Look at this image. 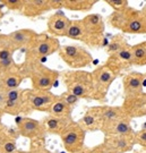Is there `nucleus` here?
Returning a JSON list of instances; mask_svg holds the SVG:
<instances>
[{
    "mask_svg": "<svg viewBox=\"0 0 146 153\" xmlns=\"http://www.w3.org/2000/svg\"><path fill=\"white\" fill-rule=\"evenodd\" d=\"M22 73L24 76H28L31 78L33 90L42 92L50 91L60 76L59 71L43 66L41 61L26 60L25 66L22 67Z\"/></svg>",
    "mask_w": 146,
    "mask_h": 153,
    "instance_id": "obj_1",
    "label": "nucleus"
},
{
    "mask_svg": "<svg viewBox=\"0 0 146 153\" xmlns=\"http://www.w3.org/2000/svg\"><path fill=\"white\" fill-rule=\"evenodd\" d=\"M61 75L68 93L78 99L95 100L91 73L85 71H64Z\"/></svg>",
    "mask_w": 146,
    "mask_h": 153,
    "instance_id": "obj_2",
    "label": "nucleus"
},
{
    "mask_svg": "<svg viewBox=\"0 0 146 153\" xmlns=\"http://www.w3.org/2000/svg\"><path fill=\"white\" fill-rule=\"evenodd\" d=\"M58 52L66 65L75 71H81L82 68L91 65L93 61L91 52L78 44H67L62 47L60 45Z\"/></svg>",
    "mask_w": 146,
    "mask_h": 153,
    "instance_id": "obj_3",
    "label": "nucleus"
},
{
    "mask_svg": "<svg viewBox=\"0 0 146 153\" xmlns=\"http://www.w3.org/2000/svg\"><path fill=\"white\" fill-rule=\"evenodd\" d=\"M60 48L59 40L47 34H38L36 39L26 50L27 61H40L44 57L57 52Z\"/></svg>",
    "mask_w": 146,
    "mask_h": 153,
    "instance_id": "obj_4",
    "label": "nucleus"
},
{
    "mask_svg": "<svg viewBox=\"0 0 146 153\" xmlns=\"http://www.w3.org/2000/svg\"><path fill=\"white\" fill-rule=\"evenodd\" d=\"M81 21L85 32L84 43L92 48L103 45V41H104L103 17L100 14H90Z\"/></svg>",
    "mask_w": 146,
    "mask_h": 153,
    "instance_id": "obj_5",
    "label": "nucleus"
},
{
    "mask_svg": "<svg viewBox=\"0 0 146 153\" xmlns=\"http://www.w3.org/2000/svg\"><path fill=\"white\" fill-rule=\"evenodd\" d=\"M86 131L82 128L78 123L71 121L64 133L60 135L62 145L67 152L81 153L84 149Z\"/></svg>",
    "mask_w": 146,
    "mask_h": 153,
    "instance_id": "obj_6",
    "label": "nucleus"
},
{
    "mask_svg": "<svg viewBox=\"0 0 146 153\" xmlns=\"http://www.w3.org/2000/svg\"><path fill=\"white\" fill-rule=\"evenodd\" d=\"M91 75H92L93 85H94L95 100L104 101L107 98V93H108L109 88L116 79L117 75L105 65L95 68L91 73Z\"/></svg>",
    "mask_w": 146,
    "mask_h": 153,
    "instance_id": "obj_7",
    "label": "nucleus"
},
{
    "mask_svg": "<svg viewBox=\"0 0 146 153\" xmlns=\"http://www.w3.org/2000/svg\"><path fill=\"white\" fill-rule=\"evenodd\" d=\"M24 99L30 111L36 110V111L49 112L52 104L58 99V95L51 93L50 91L42 92V91H35L32 88V90H25Z\"/></svg>",
    "mask_w": 146,
    "mask_h": 153,
    "instance_id": "obj_8",
    "label": "nucleus"
},
{
    "mask_svg": "<svg viewBox=\"0 0 146 153\" xmlns=\"http://www.w3.org/2000/svg\"><path fill=\"white\" fill-rule=\"evenodd\" d=\"M121 31L129 34H145L146 15L145 10H137L127 7L125 9V23Z\"/></svg>",
    "mask_w": 146,
    "mask_h": 153,
    "instance_id": "obj_9",
    "label": "nucleus"
},
{
    "mask_svg": "<svg viewBox=\"0 0 146 153\" xmlns=\"http://www.w3.org/2000/svg\"><path fill=\"white\" fill-rule=\"evenodd\" d=\"M17 131L19 135L32 141L42 140L45 135V128L41 121L28 117H17Z\"/></svg>",
    "mask_w": 146,
    "mask_h": 153,
    "instance_id": "obj_10",
    "label": "nucleus"
},
{
    "mask_svg": "<svg viewBox=\"0 0 146 153\" xmlns=\"http://www.w3.org/2000/svg\"><path fill=\"white\" fill-rule=\"evenodd\" d=\"M103 144L111 153L129 152L135 146L133 135H105Z\"/></svg>",
    "mask_w": 146,
    "mask_h": 153,
    "instance_id": "obj_11",
    "label": "nucleus"
},
{
    "mask_svg": "<svg viewBox=\"0 0 146 153\" xmlns=\"http://www.w3.org/2000/svg\"><path fill=\"white\" fill-rule=\"evenodd\" d=\"M133 56H131V47L128 45L124 49L119 50L113 55L109 56L105 66L110 68L116 75H118L120 71L133 66Z\"/></svg>",
    "mask_w": 146,
    "mask_h": 153,
    "instance_id": "obj_12",
    "label": "nucleus"
},
{
    "mask_svg": "<svg viewBox=\"0 0 146 153\" xmlns=\"http://www.w3.org/2000/svg\"><path fill=\"white\" fill-rule=\"evenodd\" d=\"M146 75L138 71H130L124 77V92L125 98L135 97L144 93L143 88H145Z\"/></svg>",
    "mask_w": 146,
    "mask_h": 153,
    "instance_id": "obj_13",
    "label": "nucleus"
},
{
    "mask_svg": "<svg viewBox=\"0 0 146 153\" xmlns=\"http://www.w3.org/2000/svg\"><path fill=\"white\" fill-rule=\"evenodd\" d=\"M71 21L65 15L62 10H57L53 13L48 19V32L51 36L58 38V36H66L67 31L70 26Z\"/></svg>",
    "mask_w": 146,
    "mask_h": 153,
    "instance_id": "obj_14",
    "label": "nucleus"
},
{
    "mask_svg": "<svg viewBox=\"0 0 146 153\" xmlns=\"http://www.w3.org/2000/svg\"><path fill=\"white\" fill-rule=\"evenodd\" d=\"M126 115L131 118H138L146 115V94L145 92L125 98L124 104L121 105Z\"/></svg>",
    "mask_w": 146,
    "mask_h": 153,
    "instance_id": "obj_15",
    "label": "nucleus"
},
{
    "mask_svg": "<svg viewBox=\"0 0 146 153\" xmlns=\"http://www.w3.org/2000/svg\"><path fill=\"white\" fill-rule=\"evenodd\" d=\"M7 35H8V40H9V43L11 47L14 49L18 50L21 48H24V47L28 48L33 43V41L36 39L38 33L34 32L33 30H30V28H22V30L14 31Z\"/></svg>",
    "mask_w": 146,
    "mask_h": 153,
    "instance_id": "obj_16",
    "label": "nucleus"
},
{
    "mask_svg": "<svg viewBox=\"0 0 146 153\" xmlns=\"http://www.w3.org/2000/svg\"><path fill=\"white\" fill-rule=\"evenodd\" d=\"M84 131H101L102 128V116H101V105L92 107L85 112L81 121L78 123Z\"/></svg>",
    "mask_w": 146,
    "mask_h": 153,
    "instance_id": "obj_17",
    "label": "nucleus"
},
{
    "mask_svg": "<svg viewBox=\"0 0 146 153\" xmlns=\"http://www.w3.org/2000/svg\"><path fill=\"white\" fill-rule=\"evenodd\" d=\"M71 121H73L71 118H59L49 115L43 119L42 124L45 128V131H49L54 135H61Z\"/></svg>",
    "mask_w": 146,
    "mask_h": 153,
    "instance_id": "obj_18",
    "label": "nucleus"
},
{
    "mask_svg": "<svg viewBox=\"0 0 146 153\" xmlns=\"http://www.w3.org/2000/svg\"><path fill=\"white\" fill-rule=\"evenodd\" d=\"M51 10L49 0H24L22 11L27 17H36L45 11Z\"/></svg>",
    "mask_w": 146,
    "mask_h": 153,
    "instance_id": "obj_19",
    "label": "nucleus"
},
{
    "mask_svg": "<svg viewBox=\"0 0 146 153\" xmlns=\"http://www.w3.org/2000/svg\"><path fill=\"white\" fill-rule=\"evenodd\" d=\"M101 116H102V128L104 126L113 124L118 120L129 118L121 107H112V105H101Z\"/></svg>",
    "mask_w": 146,
    "mask_h": 153,
    "instance_id": "obj_20",
    "label": "nucleus"
},
{
    "mask_svg": "<svg viewBox=\"0 0 146 153\" xmlns=\"http://www.w3.org/2000/svg\"><path fill=\"white\" fill-rule=\"evenodd\" d=\"M101 131L105 135H133L135 133L130 125L129 118H125V119L116 121L113 124L104 126Z\"/></svg>",
    "mask_w": 146,
    "mask_h": 153,
    "instance_id": "obj_21",
    "label": "nucleus"
},
{
    "mask_svg": "<svg viewBox=\"0 0 146 153\" xmlns=\"http://www.w3.org/2000/svg\"><path fill=\"white\" fill-rule=\"evenodd\" d=\"M24 74L22 73V67L17 71H9L1 75V79H2V85L5 91L7 90H15V88H19L21 83L24 79Z\"/></svg>",
    "mask_w": 146,
    "mask_h": 153,
    "instance_id": "obj_22",
    "label": "nucleus"
},
{
    "mask_svg": "<svg viewBox=\"0 0 146 153\" xmlns=\"http://www.w3.org/2000/svg\"><path fill=\"white\" fill-rule=\"evenodd\" d=\"M2 112L11 116H18L21 114L31 112V111H30L26 102H25V99H23V100H18V101L6 100L5 104L2 107Z\"/></svg>",
    "mask_w": 146,
    "mask_h": 153,
    "instance_id": "obj_23",
    "label": "nucleus"
},
{
    "mask_svg": "<svg viewBox=\"0 0 146 153\" xmlns=\"http://www.w3.org/2000/svg\"><path fill=\"white\" fill-rule=\"evenodd\" d=\"M96 0H62V8L75 11H90Z\"/></svg>",
    "mask_w": 146,
    "mask_h": 153,
    "instance_id": "obj_24",
    "label": "nucleus"
},
{
    "mask_svg": "<svg viewBox=\"0 0 146 153\" xmlns=\"http://www.w3.org/2000/svg\"><path fill=\"white\" fill-rule=\"evenodd\" d=\"M71 112H73V108L66 103L59 95L49 111V114L51 116L59 117V118H71Z\"/></svg>",
    "mask_w": 146,
    "mask_h": 153,
    "instance_id": "obj_25",
    "label": "nucleus"
},
{
    "mask_svg": "<svg viewBox=\"0 0 146 153\" xmlns=\"http://www.w3.org/2000/svg\"><path fill=\"white\" fill-rule=\"evenodd\" d=\"M133 56V66H145L146 65V42H139L131 47Z\"/></svg>",
    "mask_w": 146,
    "mask_h": 153,
    "instance_id": "obj_26",
    "label": "nucleus"
},
{
    "mask_svg": "<svg viewBox=\"0 0 146 153\" xmlns=\"http://www.w3.org/2000/svg\"><path fill=\"white\" fill-rule=\"evenodd\" d=\"M128 45L129 44L127 43V41H126L124 35L122 34H117V35H114L113 38L108 42L107 48H105V52L109 56H111L113 55V53H116V52H118L119 50L128 47Z\"/></svg>",
    "mask_w": 146,
    "mask_h": 153,
    "instance_id": "obj_27",
    "label": "nucleus"
},
{
    "mask_svg": "<svg viewBox=\"0 0 146 153\" xmlns=\"http://www.w3.org/2000/svg\"><path fill=\"white\" fill-rule=\"evenodd\" d=\"M67 38L71 39V40H79L82 42H84V38H85V32H84V27H83V24L82 21H71L70 26L67 31L66 34Z\"/></svg>",
    "mask_w": 146,
    "mask_h": 153,
    "instance_id": "obj_28",
    "label": "nucleus"
},
{
    "mask_svg": "<svg viewBox=\"0 0 146 153\" xmlns=\"http://www.w3.org/2000/svg\"><path fill=\"white\" fill-rule=\"evenodd\" d=\"M19 65H16V62L14 60V58L11 57L9 59H6V60H0V74H6V73H9V71H14L19 69L21 67H18Z\"/></svg>",
    "mask_w": 146,
    "mask_h": 153,
    "instance_id": "obj_29",
    "label": "nucleus"
},
{
    "mask_svg": "<svg viewBox=\"0 0 146 153\" xmlns=\"http://www.w3.org/2000/svg\"><path fill=\"white\" fill-rule=\"evenodd\" d=\"M134 144H137L145 150L146 148V129H145V123L142 126V129L139 131L134 133Z\"/></svg>",
    "mask_w": 146,
    "mask_h": 153,
    "instance_id": "obj_30",
    "label": "nucleus"
},
{
    "mask_svg": "<svg viewBox=\"0 0 146 153\" xmlns=\"http://www.w3.org/2000/svg\"><path fill=\"white\" fill-rule=\"evenodd\" d=\"M24 94H25V90H22V88H15V90H7V91H5L6 100H13V101L23 100Z\"/></svg>",
    "mask_w": 146,
    "mask_h": 153,
    "instance_id": "obj_31",
    "label": "nucleus"
},
{
    "mask_svg": "<svg viewBox=\"0 0 146 153\" xmlns=\"http://www.w3.org/2000/svg\"><path fill=\"white\" fill-rule=\"evenodd\" d=\"M1 5L6 6L9 10H22L24 0H1Z\"/></svg>",
    "mask_w": 146,
    "mask_h": 153,
    "instance_id": "obj_32",
    "label": "nucleus"
},
{
    "mask_svg": "<svg viewBox=\"0 0 146 153\" xmlns=\"http://www.w3.org/2000/svg\"><path fill=\"white\" fill-rule=\"evenodd\" d=\"M105 2H107L114 11L124 10L127 7H129L127 0H105Z\"/></svg>",
    "mask_w": 146,
    "mask_h": 153,
    "instance_id": "obj_33",
    "label": "nucleus"
},
{
    "mask_svg": "<svg viewBox=\"0 0 146 153\" xmlns=\"http://www.w3.org/2000/svg\"><path fill=\"white\" fill-rule=\"evenodd\" d=\"M59 97L62 99V100H64V101H65L66 103L68 104L69 107H71V108H73V107L78 102V100H79L77 97H75V95H73V94H70V93H68V92L62 93V94L59 95Z\"/></svg>",
    "mask_w": 146,
    "mask_h": 153,
    "instance_id": "obj_34",
    "label": "nucleus"
},
{
    "mask_svg": "<svg viewBox=\"0 0 146 153\" xmlns=\"http://www.w3.org/2000/svg\"><path fill=\"white\" fill-rule=\"evenodd\" d=\"M81 153H111L108 149L105 148V145L101 143L100 145H96L92 149H83Z\"/></svg>",
    "mask_w": 146,
    "mask_h": 153,
    "instance_id": "obj_35",
    "label": "nucleus"
},
{
    "mask_svg": "<svg viewBox=\"0 0 146 153\" xmlns=\"http://www.w3.org/2000/svg\"><path fill=\"white\" fill-rule=\"evenodd\" d=\"M15 51H16V49H14L11 45H8L6 48L0 49V60H6V59L11 58Z\"/></svg>",
    "mask_w": 146,
    "mask_h": 153,
    "instance_id": "obj_36",
    "label": "nucleus"
},
{
    "mask_svg": "<svg viewBox=\"0 0 146 153\" xmlns=\"http://www.w3.org/2000/svg\"><path fill=\"white\" fill-rule=\"evenodd\" d=\"M49 6L51 9L60 10L62 8V0H49Z\"/></svg>",
    "mask_w": 146,
    "mask_h": 153,
    "instance_id": "obj_37",
    "label": "nucleus"
},
{
    "mask_svg": "<svg viewBox=\"0 0 146 153\" xmlns=\"http://www.w3.org/2000/svg\"><path fill=\"white\" fill-rule=\"evenodd\" d=\"M8 45H10L9 40H8V35L7 34H0V49L6 48Z\"/></svg>",
    "mask_w": 146,
    "mask_h": 153,
    "instance_id": "obj_38",
    "label": "nucleus"
},
{
    "mask_svg": "<svg viewBox=\"0 0 146 153\" xmlns=\"http://www.w3.org/2000/svg\"><path fill=\"white\" fill-rule=\"evenodd\" d=\"M28 153H52V152H50L49 150H47V149L43 148V146H38V148L33 146Z\"/></svg>",
    "mask_w": 146,
    "mask_h": 153,
    "instance_id": "obj_39",
    "label": "nucleus"
},
{
    "mask_svg": "<svg viewBox=\"0 0 146 153\" xmlns=\"http://www.w3.org/2000/svg\"><path fill=\"white\" fill-rule=\"evenodd\" d=\"M6 101V97H5V92H0V110L2 111V107L5 104Z\"/></svg>",
    "mask_w": 146,
    "mask_h": 153,
    "instance_id": "obj_40",
    "label": "nucleus"
},
{
    "mask_svg": "<svg viewBox=\"0 0 146 153\" xmlns=\"http://www.w3.org/2000/svg\"><path fill=\"white\" fill-rule=\"evenodd\" d=\"M135 153H143V152H139V151H136Z\"/></svg>",
    "mask_w": 146,
    "mask_h": 153,
    "instance_id": "obj_41",
    "label": "nucleus"
}]
</instances>
